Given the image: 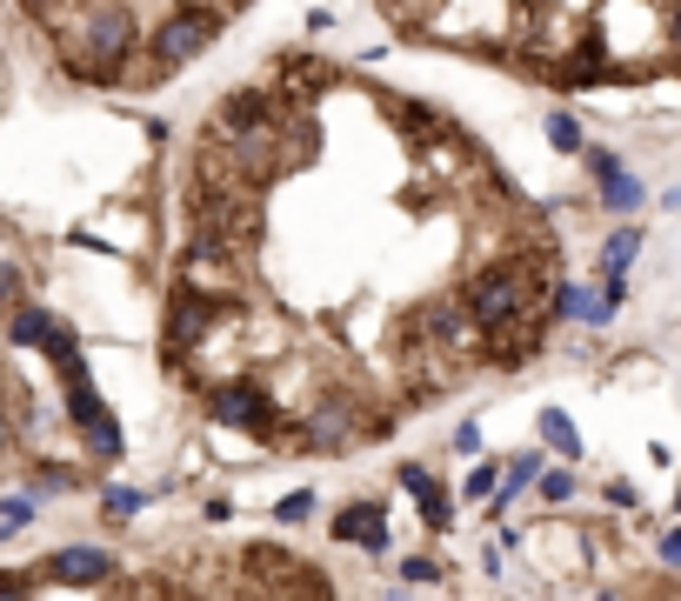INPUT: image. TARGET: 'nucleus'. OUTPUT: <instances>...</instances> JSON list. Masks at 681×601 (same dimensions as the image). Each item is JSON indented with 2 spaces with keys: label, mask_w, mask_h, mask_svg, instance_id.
Returning a JSON list of instances; mask_svg holds the SVG:
<instances>
[{
  "label": "nucleus",
  "mask_w": 681,
  "mask_h": 601,
  "mask_svg": "<svg viewBox=\"0 0 681 601\" xmlns=\"http://www.w3.org/2000/svg\"><path fill=\"white\" fill-rule=\"evenodd\" d=\"M41 581H54V588H101V581H114V555H101V548H54Z\"/></svg>",
  "instance_id": "obj_1"
},
{
  "label": "nucleus",
  "mask_w": 681,
  "mask_h": 601,
  "mask_svg": "<svg viewBox=\"0 0 681 601\" xmlns=\"http://www.w3.org/2000/svg\"><path fill=\"white\" fill-rule=\"evenodd\" d=\"M334 535H340V542H368V548H381V542H388V522H381L375 501H361V508H348V514L334 522Z\"/></svg>",
  "instance_id": "obj_2"
},
{
  "label": "nucleus",
  "mask_w": 681,
  "mask_h": 601,
  "mask_svg": "<svg viewBox=\"0 0 681 601\" xmlns=\"http://www.w3.org/2000/svg\"><path fill=\"white\" fill-rule=\"evenodd\" d=\"M635 254H641V234H635V227H628V234H615V241H609V254H602V275H622Z\"/></svg>",
  "instance_id": "obj_3"
},
{
  "label": "nucleus",
  "mask_w": 681,
  "mask_h": 601,
  "mask_svg": "<svg viewBox=\"0 0 681 601\" xmlns=\"http://www.w3.org/2000/svg\"><path fill=\"white\" fill-rule=\"evenodd\" d=\"M27 522H34V494H8V501H0V535H14Z\"/></svg>",
  "instance_id": "obj_4"
},
{
  "label": "nucleus",
  "mask_w": 681,
  "mask_h": 601,
  "mask_svg": "<svg viewBox=\"0 0 681 601\" xmlns=\"http://www.w3.org/2000/svg\"><path fill=\"white\" fill-rule=\"evenodd\" d=\"M41 594V575H0V601H34Z\"/></svg>",
  "instance_id": "obj_5"
},
{
  "label": "nucleus",
  "mask_w": 681,
  "mask_h": 601,
  "mask_svg": "<svg viewBox=\"0 0 681 601\" xmlns=\"http://www.w3.org/2000/svg\"><path fill=\"white\" fill-rule=\"evenodd\" d=\"M542 435H548V442H561V448L574 455V427H568V414H555V408H548V414H542Z\"/></svg>",
  "instance_id": "obj_6"
},
{
  "label": "nucleus",
  "mask_w": 681,
  "mask_h": 601,
  "mask_svg": "<svg viewBox=\"0 0 681 601\" xmlns=\"http://www.w3.org/2000/svg\"><path fill=\"white\" fill-rule=\"evenodd\" d=\"M134 508H141V494H134V488H108V522H127Z\"/></svg>",
  "instance_id": "obj_7"
},
{
  "label": "nucleus",
  "mask_w": 681,
  "mask_h": 601,
  "mask_svg": "<svg viewBox=\"0 0 681 601\" xmlns=\"http://www.w3.org/2000/svg\"><path fill=\"white\" fill-rule=\"evenodd\" d=\"M548 141H555V147H581V127H574L568 114H555V121H548Z\"/></svg>",
  "instance_id": "obj_8"
},
{
  "label": "nucleus",
  "mask_w": 681,
  "mask_h": 601,
  "mask_svg": "<svg viewBox=\"0 0 681 601\" xmlns=\"http://www.w3.org/2000/svg\"><path fill=\"white\" fill-rule=\"evenodd\" d=\"M308 508H314V494H288V501H281V514H288V522H301Z\"/></svg>",
  "instance_id": "obj_9"
},
{
  "label": "nucleus",
  "mask_w": 681,
  "mask_h": 601,
  "mask_svg": "<svg viewBox=\"0 0 681 601\" xmlns=\"http://www.w3.org/2000/svg\"><path fill=\"white\" fill-rule=\"evenodd\" d=\"M8 448H14V421H8V414H0V455H8Z\"/></svg>",
  "instance_id": "obj_10"
}]
</instances>
